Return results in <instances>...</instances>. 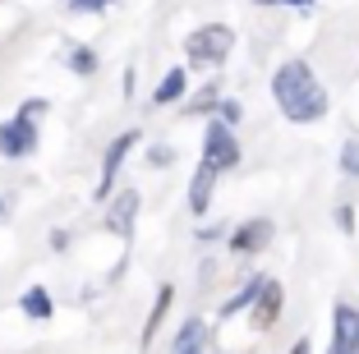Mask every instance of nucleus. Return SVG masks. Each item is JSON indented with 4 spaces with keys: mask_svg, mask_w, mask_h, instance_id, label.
Wrapping results in <instances>:
<instances>
[{
    "mask_svg": "<svg viewBox=\"0 0 359 354\" xmlns=\"http://www.w3.org/2000/svg\"><path fill=\"white\" fill-rule=\"evenodd\" d=\"M272 97L276 106L285 111V120H295V125H313L327 115V93L318 83V74L309 69L304 60H285L272 79Z\"/></svg>",
    "mask_w": 359,
    "mask_h": 354,
    "instance_id": "obj_1",
    "label": "nucleus"
},
{
    "mask_svg": "<svg viewBox=\"0 0 359 354\" xmlns=\"http://www.w3.org/2000/svg\"><path fill=\"white\" fill-rule=\"evenodd\" d=\"M42 111H46V102H23V111L0 125V156L37 152V115H42Z\"/></svg>",
    "mask_w": 359,
    "mask_h": 354,
    "instance_id": "obj_2",
    "label": "nucleus"
},
{
    "mask_svg": "<svg viewBox=\"0 0 359 354\" xmlns=\"http://www.w3.org/2000/svg\"><path fill=\"white\" fill-rule=\"evenodd\" d=\"M235 46V32L226 23H208V28L189 32V42H184V55H189L194 69H212V64H222Z\"/></svg>",
    "mask_w": 359,
    "mask_h": 354,
    "instance_id": "obj_3",
    "label": "nucleus"
},
{
    "mask_svg": "<svg viewBox=\"0 0 359 354\" xmlns=\"http://www.w3.org/2000/svg\"><path fill=\"white\" fill-rule=\"evenodd\" d=\"M203 166L208 170H231V166H240V143L231 138V129L226 125H208V152H203Z\"/></svg>",
    "mask_w": 359,
    "mask_h": 354,
    "instance_id": "obj_4",
    "label": "nucleus"
},
{
    "mask_svg": "<svg viewBox=\"0 0 359 354\" xmlns=\"http://www.w3.org/2000/svg\"><path fill=\"white\" fill-rule=\"evenodd\" d=\"M281 299H285V294H281V285H276V281H267V276H263L258 294L249 299V308H254V327H258V332H267V327H272L276 318H281Z\"/></svg>",
    "mask_w": 359,
    "mask_h": 354,
    "instance_id": "obj_5",
    "label": "nucleus"
},
{
    "mask_svg": "<svg viewBox=\"0 0 359 354\" xmlns=\"http://www.w3.org/2000/svg\"><path fill=\"white\" fill-rule=\"evenodd\" d=\"M138 143V129H129V134H120L116 143L106 147V161H102V184H97V198H106L111 193V184H116V175H120V161H125V152Z\"/></svg>",
    "mask_w": 359,
    "mask_h": 354,
    "instance_id": "obj_6",
    "label": "nucleus"
},
{
    "mask_svg": "<svg viewBox=\"0 0 359 354\" xmlns=\"http://www.w3.org/2000/svg\"><path fill=\"white\" fill-rule=\"evenodd\" d=\"M327 354H359V313L341 304L337 308V336H332Z\"/></svg>",
    "mask_w": 359,
    "mask_h": 354,
    "instance_id": "obj_7",
    "label": "nucleus"
},
{
    "mask_svg": "<svg viewBox=\"0 0 359 354\" xmlns=\"http://www.w3.org/2000/svg\"><path fill=\"white\" fill-rule=\"evenodd\" d=\"M267 240H272V221L258 217V221H249V226H240V230L231 235V249H235V253H258Z\"/></svg>",
    "mask_w": 359,
    "mask_h": 354,
    "instance_id": "obj_8",
    "label": "nucleus"
},
{
    "mask_svg": "<svg viewBox=\"0 0 359 354\" xmlns=\"http://www.w3.org/2000/svg\"><path fill=\"white\" fill-rule=\"evenodd\" d=\"M134 212H138V193L129 189V193H120V198L111 203V212H106V226L116 230V235H129V226H134Z\"/></svg>",
    "mask_w": 359,
    "mask_h": 354,
    "instance_id": "obj_9",
    "label": "nucleus"
},
{
    "mask_svg": "<svg viewBox=\"0 0 359 354\" xmlns=\"http://www.w3.org/2000/svg\"><path fill=\"white\" fill-rule=\"evenodd\" d=\"M212 179H217V170H208L198 161V170H194V184H189V207L194 212H208V203H212Z\"/></svg>",
    "mask_w": 359,
    "mask_h": 354,
    "instance_id": "obj_10",
    "label": "nucleus"
},
{
    "mask_svg": "<svg viewBox=\"0 0 359 354\" xmlns=\"http://www.w3.org/2000/svg\"><path fill=\"white\" fill-rule=\"evenodd\" d=\"M203 341H208V327L194 318V322H184L180 327V336H175V350L170 354H203Z\"/></svg>",
    "mask_w": 359,
    "mask_h": 354,
    "instance_id": "obj_11",
    "label": "nucleus"
},
{
    "mask_svg": "<svg viewBox=\"0 0 359 354\" xmlns=\"http://www.w3.org/2000/svg\"><path fill=\"white\" fill-rule=\"evenodd\" d=\"M184 83H189V79H184V69H170L166 79L157 83L152 102H157V106H170V102H180V97H184Z\"/></svg>",
    "mask_w": 359,
    "mask_h": 354,
    "instance_id": "obj_12",
    "label": "nucleus"
},
{
    "mask_svg": "<svg viewBox=\"0 0 359 354\" xmlns=\"http://www.w3.org/2000/svg\"><path fill=\"white\" fill-rule=\"evenodd\" d=\"M23 313H28V318H37V322H46V318H51V294L42 290V285H32V290H23Z\"/></svg>",
    "mask_w": 359,
    "mask_h": 354,
    "instance_id": "obj_13",
    "label": "nucleus"
},
{
    "mask_svg": "<svg viewBox=\"0 0 359 354\" xmlns=\"http://www.w3.org/2000/svg\"><path fill=\"white\" fill-rule=\"evenodd\" d=\"M170 299H175V290H170V285H166V290L157 294V308H152V318H148V332H143V345H148L152 336H157V322H161V313L170 308Z\"/></svg>",
    "mask_w": 359,
    "mask_h": 354,
    "instance_id": "obj_14",
    "label": "nucleus"
},
{
    "mask_svg": "<svg viewBox=\"0 0 359 354\" xmlns=\"http://www.w3.org/2000/svg\"><path fill=\"white\" fill-rule=\"evenodd\" d=\"M258 285H263V276H258V281H249V285H244V290H240V294H235V299H231V304H226V308H222V318H231V313L249 308V299H254V294H258Z\"/></svg>",
    "mask_w": 359,
    "mask_h": 354,
    "instance_id": "obj_15",
    "label": "nucleus"
},
{
    "mask_svg": "<svg viewBox=\"0 0 359 354\" xmlns=\"http://www.w3.org/2000/svg\"><path fill=\"white\" fill-rule=\"evenodd\" d=\"M341 170L359 179V143H346V147H341Z\"/></svg>",
    "mask_w": 359,
    "mask_h": 354,
    "instance_id": "obj_16",
    "label": "nucleus"
},
{
    "mask_svg": "<svg viewBox=\"0 0 359 354\" xmlns=\"http://www.w3.org/2000/svg\"><path fill=\"white\" fill-rule=\"evenodd\" d=\"M69 69H74V74H93L97 69V55L93 51H74V55H69Z\"/></svg>",
    "mask_w": 359,
    "mask_h": 354,
    "instance_id": "obj_17",
    "label": "nucleus"
},
{
    "mask_svg": "<svg viewBox=\"0 0 359 354\" xmlns=\"http://www.w3.org/2000/svg\"><path fill=\"white\" fill-rule=\"evenodd\" d=\"M106 0H69V10L74 14H93V10H102Z\"/></svg>",
    "mask_w": 359,
    "mask_h": 354,
    "instance_id": "obj_18",
    "label": "nucleus"
},
{
    "mask_svg": "<svg viewBox=\"0 0 359 354\" xmlns=\"http://www.w3.org/2000/svg\"><path fill=\"white\" fill-rule=\"evenodd\" d=\"M222 120H226V125H235V120H240V106L226 102V106H222Z\"/></svg>",
    "mask_w": 359,
    "mask_h": 354,
    "instance_id": "obj_19",
    "label": "nucleus"
},
{
    "mask_svg": "<svg viewBox=\"0 0 359 354\" xmlns=\"http://www.w3.org/2000/svg\"><path fill=\"white\" fill-rule=\"evenodd\" d=\"M263 5H313V0H263Z\"/></svg>",
    "mask_w": 359,
    "mask_h": 354,
    "instance_id": "obj_20",
    "label": "nucleus"
},
{
    "mask_svg": "<svg viewBox=\"0 0 359 354\" xmlns=\"http://www.w3.org/2000/svg\"><path fill=\"white\" fill-rule=\"evenodd\" d=\"M290 354H309V345H304V341H299V345H295V350H290Z\"/></svg>",
    "mask_w": 359,
    "mask_h": 354,
    "instance_id": "obj_21",
    "label": "nucleus"
}]
</instances>
